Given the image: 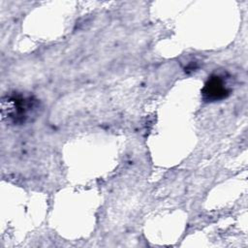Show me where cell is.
Wrapping results in <instances>:
<instances>
[{
    "label": "cell",
    "mask_w": 248,
    "mask_h": 248,
    "mask_svg": "<svg viewBox=\"0 0 248 248\" xmlns=\"http://www.w3.org/2000/svg\"><path fill=\"white\" fill-rule=\"evenodd\" d=\"M39 109L40 103L32 95L15 92L2 99V117L15 125L32 121Z\"/></svg>",
    "instance_id": "obj_1"
},
{
    "label": "cell",
    "mask_w": 248,
    "mask_h": 248,
    "mask_svg": "<svg viewBox=\"0 0 248 248\" xmlns=\"http://www.w3.org/2000/svg\"><path fill=\"white\" fill-rule=\"evenodd\" d=\"M232 92L224 75L213 74L208 77L202 90V99L206 102H216L226 99Z\"/></svg>",
    "instance_id": "obj_2"
}]
</instances>
